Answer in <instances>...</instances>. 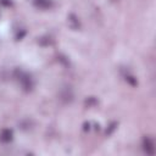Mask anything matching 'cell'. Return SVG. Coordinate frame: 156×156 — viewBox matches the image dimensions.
Returning a JSON list of instances; mask_svg holds the SVG:
<instances>
[{"label":"cell","instance_id":"6da1fadb","mask_svg":"<svg viewBox=\"0 0 156 156\" xmlns=\"http://www.w3.org/2000/svg\"><path fill=\"white\" fill-rule=\"evenodd\" d=\"M14 76L20 82V84H21V87H22V89L25 92H31L33 89V80H32V77L28 73L23 72L20 68H16L15 72H14Z\"/></svg>","mask_w":156,"mask_h":156},{"label":"cell","instance_id":"7a4b0ae2","mask_svg":"<svg viewBox=\"0 0 156 156\" xmlns=\"http://www.w3.org/2000/svg\"><path fill=\"white\" fill-rule=\"evenodd\" d=\"M73 98H74V94H73V90L70 86H65L60 89L58 92V100H60L62 104H70L73 101Z\"/></svg>","mask_w":156,"mask_h":156},{"label":"cell","instance_id":"3957f363","mask_svg":"<svg viewBox=\"0 0 156 156\" xmlns=\"http://www.w3.org/2000/svg\"><path fill=\"white\" fill-rule=\"evenodd\" d=\"M143 150L149 154V155H152L155 154V145H154V142L149 138V136H144V139H143Z\"/></svg>","mask_w":156,"mask_h":156},{"label":"cell","instance_id":"277c9868","mask_svg":"<svg viewBox=\"0 0 156 156\" xmlns=\"http://www.w3.org/2000/svg\"><path fill=\"white\" fill-rule=\"evenodd\" d=\"M14 138V133L11 129L9 128H4L2 129V132H0V140H2L3 143H10Z\"/></svg>","mask_w":156,"mask_h":156},{"label":"cell","instance_id":"5b68a950","mask_svg":"<svg viewBox=\"0 0 156 156\" xmlns=\"http://www.w3.org/2000/svg\"><path fill=\"white\" fill-rule=\"evenodd\" d=\"M68 23H70V27H71L72 29H80V28H81L80 18H78L74 14H70V15H68Z\"/></svg>","mask_w":156,"mask_h":156},{"label":"cell","instance_id":"8992f818","mask_svg":"<svg viewBox=\"0 0 156 156\" xmlns=\"http://www.w3.org/2000/svg\"><path fill=\"white\" fill-rule=\"evenodd\" d=\"M34 5L38 8V9H49L52 6V2L51 0H34Z\"/></svg>","mask_w":156,"mask_h":156},{"label":"cell","instance_id":"52a82bcc","mask_svg":"<svg viewBox=\"0 0 156 156\" xmlns=\"http://www.w3.org/2000/svg\"><path fill=\"white\" fill-rule=\"evenodd\" d=\"M123 77H124V80H126V82L127 83H129L132 87H135L136 84H138V82H136V78L133 76V74H130L129 72H127V73H124L123 74Z\"/></svg>","mask_w":156,"mask_h":156},{"label":"cell","instance_id":"ba28073f","mask_svg":"<svg viewBox=\"0 0 156 156\" xmlns=\"http://www.w3.org/2000/svg\"><path fill=\"white\" fill-rule=\"evenodd\" d=\"M57 61L60 62L62 66H65V67H68V66H70V60H68V57L65 56V55H62V54H60V55L57 56Z\"/></svg>","mask_w":156,"mask_h":156},{"label":"cell","instance_id":"9c48e42d","mask_svg":"<svg viewBox=\"0 0 156 156\" xmlns=\"http://www.w3.org/2000/svg\"><path fill=\"white\" fill-rule=\"evenodd\" d=\"M84 104H86V106H87V107H94V106H96V105H98V100L95 99L94 96H89L88 99H86Z\"/></svg>","mask_w":156,"mask_h":156},{"label":"cell","instance_id":"30bf717a","mask_svg":"<svg viewBox=\"0 0 156 156\" xmlns=\"http://www.w3.org/2000/svg\"><path fill=\"white\" fill-rule=\"evenodd\" d=\"M38 43L43 46H48L49 44H51V38L50 37H42V38H39Z\"/></svg>","mask_w":156,"mask_h":156},{"label":"cell","instance_id":"8fae6325","mask_svg":"<svg viewBox=\"0 0 156 156\" xmlns=\"http://www.w3.org/2000/svg\"><path fill=\"white\" fill-rule=\"evenodd\" d=\"M116 128H117V123H116V122H112V123L107 127V129H106V135H111Z\"/></svg>","mask_w":156,"mask_h":156},{"label":"cell","instance_id":"7c38bea8","mask_svg":"<svg viewBox=\"0 0 156 156\" xmlns=\"http://www.w3.org/2000/svg\"><path fill=\"white\" fill-rule=\"evenodd\" d=\"M20 126H21L22 129H29V128H31V122H29L28 120H26V121L20 122Z\"/></svg>","mask_w":156,"mask_h":156},{"label":"cell","instance_id":"4fadbf2b","mask_svg":"<svg viewBox=\"0 0 156 156\" xmlns=\"http://www.w3.org/2000/svg\"><path fill=\"white\" fill-rule=\"evenodd\" d=\"M25 35H26V31L22 29L21 32H18V33L16 34V39H17V40H21V39H22Z\"/></svg>","mask_w":156,"mask_h":156},{"label":"cell","instance_id":"5bb4252c","mask_svg":"<svg viewBox=\"0 0 156 156\" xmlns=\"http://www.w3.org/2000/svg\"><path fill=\"white\" fill-rule=\"evenodd\" d=\"M0 4L3 6H10L11 5V0H0Z\"/></svg>","mask_w":156,"mask_h":156},{"label":"cell","instance_id":"9a60e30c","mask_svg":"<svg viewBox=\"0 0 156 156\" xmlns=\"http://www.w3.org/2000/svg\"><path fill=\"white\" fill-rule=\"evenodd\" d=\"M83 129H84L86 132L89 130V129H90V123H89V122H86V123L83 124Z\"/></svg>","mask_w":156,"mask_h":156}]
</instances>
